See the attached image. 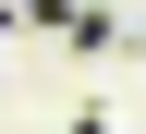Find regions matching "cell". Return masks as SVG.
<instances>
[{"label": "cell", "instance_id": "6da1fadb", "mask_svg": "<svg viewBox=\"0 0 146 134\" xmlns=\"http://www.w3.org/2000/svg\"><path fill=\"white\" fill-rule=\"evenodd\" d=\"M73 134H110V122H98V110H73Z\"/></svg>", "mask_w": 146, "mask_h": 134}]
</instances>
